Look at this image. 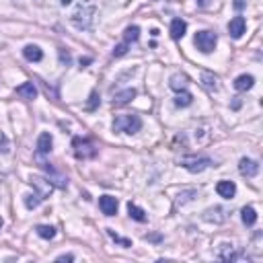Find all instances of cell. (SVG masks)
<instances>
[{
	"label": "cell",
	"instance_id": "1",
	"mask_svg": "<svg viewBox=\"0 0 263 263\" xmlns=\"http://www.w3.org/2000/svg\"><path fill=\"white\" fill-rule=\"evenodd\" d=\"M95 13H97V6H95L91 0H82V2L76 6L74 13H72L70 21H72V25H74L76 29H91Z\"/></svg>",
	"mask_w": 263,
	"mask_h": 263
},
{
	"label": "cell",
	"instance_id": "2",
	"mask_svg": "<svg viewBox=\"0 0 263 263\" xmlns=\"http://www.w3.org/2000/svg\"><path fill=\"white\" fill-rule=\"evenodd\" d=\"M113 128L121 132V134H136V132H140L142 128V120H140V115H134V113H128V115H120V118H115L113 121Z\"/></svg>",
	"mask_w": 263,
	"mask_h": 263
},
{
	"label": "cell",
	"instance_id": "3",
	"mask_svg": "<svg viewBox=\"0 0 263 263\" xmlns=\"http://www.w3.org/2000/svg\"><path fill=\"white\" fill-rule=\"evenodd\" d=\"M216 33H212V31H197L195 33V48L202 51V54H212V51L216 49Z\"/></svg>",
	"mask_w": 263,
	"mask_h": 263
},
{
	"label": "cell",
	"instance_id": "4",
	"mask_svg": "<svg viewBox=\"0 0 263 263\" xmlns=\"http://www.w3.org/2000/svg\"><path fill=\"white\" fill-rule=\"evenodd\" d=\"M210 165H212V159H208V156H185V159H181V167L189 173H202Z\"/></svg>",
	"mask_w": 263,
	"mask_h": 263
},
{
	"label": "cell",
	"instance_id": "5",
	"mask_svg": "<svg viewBox=\"0 0 263 263\" xmlns=\"http://www.w3.org/2000/svg\"><path fill=\"white\" fill-rule=\"evenodd\" d=\"M72 146H74V154L76 159H93L95 154H97V148H95V144L91 140H82V138H74L72 140Z\"/></svg>",
	"mask_w": 263,
	"mask_h": 263
},
{
	"label": "cell",
	"instance_id": "6",
	"mask_svg": "<svg viewBox=\"0 0 263 263\" xmlns=\"http://www.w3.org/2000/svg\"><path fill=\"white\" fill-rule=\"evenodd\" d=\"M31 185L35 187V193H39L41 197H49V193L54 191V183L48 181L44 177H31Z\"/></svg>",
	"mask_w": 263,
	"mask_h": 263
},
{
	"label": "cell",
	"instance_id": "7",
	"mask_svg": "<svg viewBox=\"0 0 263 263\" xmlns=\"http://www.w3.org/2000/svg\"><path fill=\"white\" fill-rule=\"evenodd\" d=\"M245 29H247V21H245L243 17L230 19V23H228V33H230V37L240 39V37L245 35Z\"/></svg>",
	"mask_w": 263,
	"mask_h": 263
},
{
	"label": "cell",
	"instance_id": "8",
	"mask_svg": "<svg viewBox=\"0 0 263 263\" xmlns=\"http://www.w3.org/2000/svg\"><path fill=\"white\" fill-rule=\"evenodd\" d=\"M99 208H101V212H103L105 216H115V214H118L120 204H118V199H115V197L103 195V197L99 199Z\"/></svg>",
	"mask_w": 263,
	"mask_h": 263
},
{
	"label": "cell",
	"instance_id": "9",
	"mask_svg": "<svg viewBox=\"0 0 263 263\" xmlns=\"http://www.w3.org/2000/svg\"><path fill=\"white\" fill-rule=\"evenodd\" d=\"M239 171L243 177H255L259 173V163L253 159H240L239 163Z\"/></svg>",
	"mask_w": 263,
	"mask_h": 263
},
{
	"label": "cell",
	"instance_id": "10",
	"mask_svg": "<svg viewBox=\"0 0 263 263\" xmlns=\"http://www.w3.org/2000/svg\"><path fill=\"white\" fill-rule=\"evenodd\" d=\"M169 87L173 89V91H187V87H189V76L185 74V72H175V74L169 78Z\"/></svg>",
	"mask_w": 263,
	"mask_h": 263
},
{
	"label": "cell",
	"instance_id": "11",
	"mask_svg": "<svg viewBox=\"0 0 263 263\" xmlns=\"http://www.w3.org/2000/svg\"><path fill=\"white\" fill-rule=\"evenodd\" d=\"M216 191H218L220 197L230 199V197H235V193H237V185H235L233 181H218Z\"/></svg>",
	"mask_w": 263,
	"mask_h": 263
},
{
	"label": "cell",
	"instance_id": "12",
	"mask_svg": "<svg viewBox=\"0 0 263 263\" xmlns=\"http://www.w3.org/2000/svg\"><path fill=\"white\" fill-rule=\"evenodd\" d=\"M185 31H187V23L183 19H173L171 21V37L175 41H179L183 35H185Z\"/></svg>",
	"mask_w": 263,
	"mask_h": 263
},
{
	"label": "cell",
	"instance_id": "13",
	"mask_svg": "<svg viewBox=\"0 0 263 263\" xmlns=\"http://www.w3.org/2000/svg\"><path fill=\"white\" fill-rule=\"evenodd\" d=\"M51 146H54V138H51V134H48V132H44L37 138V152L39 154H48L49 150H51Z\"/></svg>",
	"mask_w": 263,
	"mask_h": 263
},
{
	"label": "cell",
	"instance_id": "14",
	"mask_svg": "<svg viewBox=\"0 0 263 263\" xmlns=\"http://www.w3.org/2000/svg\"><path fill=\"white\" fill-rule=\"evenodd\" d=\"M23 56H25V60H29V62H41V58H44V51L39 49V46L29 44V46L23 48Z\"/></svg>",
	"mask_w": 263,
	"mask_h": 263
},
{
	"label": "cell",
	"instance_id": "15",
	"mask_svg": "<svg viewBox=\"0 0 263 263\" xmlns=\"http://www.w3.org/2000/svg\"><path fill=\"white\" fill-rule=\"evenodd\" d=\"M255 85V78L251 76V74H240L237 80H235V89L240 91V93H245V91H251Z\"/></svg>",
	"mask_w": 263,
	"mask_h": 263
},
{
	"label": "cell",
	"instance_id": "16",
	"mask_svg": "<svg viewBox=\"0 0 263 263\" xmlns=\"http://www.w3.org/2000/svg\"><path fill=\"white\" fill-rule=\"evenodd\" d=\"M134 97H136V91H134V89H125V91L118 93V95L113 97V105H115V107H121V105H128Z\"/></svg>",
	"mask_w": 263,
	"mask_h": 263
},
{
	"label": "cell",
	"instance_id": "17",
	"mask_svg": "<svg viewBox=\"0 0 263 263\" xmlns=\"http://www.w3.org/2000/svg\"><path fill=\"white\" fill-rule=\"evenodd\" d=\"M17 95L23 99H35L37 97V89L33 82H23L21 87H17Z\"/></svg>",
	"mask_w": 263,
	"mask_h": 263
},
{
	"label": "cell",
	"instance_id": "18",
	"mask_svg": "<svg viewBox=\"0 0 263 263\" xmlns=\"http://www.w3.org/2000/svg\"><path fill=\"white\" fill-rule=\"evenodd\" d=\"M204 218L208 220V222L220 224V222H224V220H226V214H224L222 208H212V210H208V212L204 214Z\"/></svg>",
	"mask_w": 263,
	"mask_h": 263
},
{
	"label": "cell",
	"instance_id": "19",
	"mask_svg": "<svg viewBox=\"0 0 263 263\" xmlns=\"http://www.w3.org/2000/svg\"><path fill=\"white\" fill-rule=\"evenodd\" d=\"M240 218H243V222L247 226H255L257 222V212H255V208L253 206H245L243 210H240Z\"/></svg>",
	"mask_w": 263,
	"mask_h": 263
},
{
	"label": "cell",
	"instance_id": "20",
	"mask_svg": "<svg viewBox=\"0 0 263 263\" xmlns=\"http://www.w3.org/2000/svg\"><path fill=\"white\" fill-rule=\"evenodd\" d=\"M202 85H204V89H208L210 93H214V91H218V78L214 76V74H210V72H204L202 74Z\"/></svg>",
	"mask_w": 263,
	"mask_h": 263
},
{
	"label": "cell",
	"instance_id": "21",
	"mask_svg": "<svg viewBox=\"0 0 263 263\" xmlns=\"http://www.w3.org/2000/svg\"><path fill=\"white\" fill-rule=\"evenodd\" d=\"M138 39H140V27L132 25V27H128L123 31V41L125 44H136Z\"/></svg>",
	"mask_w": 263,
	"mask_h": 263
},
{
	"label": "cell",
	"instance_id": "22",
	"mask_svg": "<svg viewBox=\"0 0 263 263\" xmlns=\"http://www.w3.org/2000/svg\"><path fill=\"white\" fill-rule=\"evenodd\" d=\"M191 103H193L191 93H187V91H179L177 93V97H175V105H177V107H189Z\"/></svg>",
	"mask_w": 263,
	"mask_h": 263
},
{
	"label": "cell",
	"instance_id": "23",
	"mask_svg": "<svg viewBox=\"0 0 263 263\" xmlns=\"http://www.w3.org/2000/svg\"><path fill=\"white\" fill-rule=\"evenodd\" d=\"M128 214H130V218L136 220V222H146V212L142 208H138V206L128 204Z\"/></svg>",
	"mask_w": 263,
	"mask_h": 263
},
{
	"label": "cell",
	"instance_id": "24",
	"mask_svg": "<svg viewBox=\"0 0 263 263\" xmlns=\"http://www.w3.org/2000/svg\"><path fill=\"white\" fill-rule=\"evenodd\" d=\"M35 230H37V235H39L41 239H46V240H51V239L56 237V228H54V226H48V224H39Z\"/></svg>",
	"mask_w": 263,
	"mask_h": 263
},
{
	"label": "cell",
	"instance_id": "25",
	"mask_svg": "<svg viewBox=\"0 0 263 263\" xmlns=\"http://www.w3.org/2000/svg\"><path fill=\"white\" fill-rule=\"evenodd\" d=\"M41 202H44V197H41L39 193H29V195H25V206H27L29 210L37 208Z\"/></svg>",
	"mask_w": 263,
	"mask_h": 263
},
{
	"label": "cell",
	"instance_id": "26",
	"mask_svg": "<svg viewBox=\"0 0 263 263\" xmlns=\"http://www.w3.org/2000/svg\"><path fill=\"white\" fill-rule=\"evenodd\" d=\"M195 195H197L195 189H189V191L179 193V197H177V206H183V204H187V202H191V199H193Z\"/></svg>",
	"mask_w": 263,
	"mask_h": 263
},
{
	"label": "cell",
	"instance_id": "27",
	"mask_svg": "<svg viewBox=\"0 0 263 263\" xmlns=\"http://www.w3.org/2000/svg\"><path fill=\"white\" fill-rule=\"evenodd\" d=\"M107 235L115 240V243H120V245H123V247H132V240H128V239H121V237H118V235H115L113 233V230L111 228H107Z\"/></svg>",
	"mask_w": 263,
	"mask_h": 263
},
{
	"label": "cell",
	"instance_id": "28",
	"mask_svg": "<svg viewBox=\"0 0 263 263\" xmlns=\"http://www.w3.org/2000/svg\"><path fill=\"white\" fill-rule=\"evenodd\" d=\"M128 46H130V44H125V41H123V44H120L118 48H115V49H113V56H115V58H120V56H123V54H125V51H128Z\"/></svg>",
	"mask_w": 263,
	"mask_h": 263
},
{
	"label": "cell",
	"instance_id": "29",
	"mask_svg": "<svg viewBox=\"0 0 263 263\" xmlns=\"http://www.w3.org/2000/svg\"><path fill=\"white\" fill-rule=\"evenodd\" d=\"M0 152H8V138L2 130H0Z\"/></svg>",
	"mask_w": 263,
	"mask_h": 263
},
{
	"label": "cell",
	"instance_id": "30",
	"mask_svg": "<svg viewBox=\"0 0 263 263\" xmlns=\"http://www.w3.org/2000/svg\"><path fill=\"white\" fill-rule=\"evenodd\" d=\"M60 62H62V64H64V66H70L72 58H70V54H68L66 49H60Z\"/></svg>",
	"mask_w": 263,
	"mask_h": 263
},
{
	"label": "cell",
	"instance_id": "31",
	"mask_svg": "<svg viewBox=\"0 0 263 263\" xmlns=\"http://www.w3.org/2000/svg\"><path fill=\"white\" fill-rule=\"evenodd\" d=\"M72 259H74V255H60V257H56V261H72Z\"/></svg>",
	"mask_w": 263,
	"mask_h": 263
},
{
	"label": "cell",
	"instance_id": "32",
	"mask_svg": "<svg viewBox=\"0 0 263 263\" xmlns=\"http://www.w3.org/2000/svg\"><path fill=\"white\" fill-rule=\"evenodd\" d=\"M91 99H93V101L89 103V109H93L95 105H97V101H99V99H97V93H93V95H91Z\"/></svg>",
	"mask_w": 263,
	"mask_h": 263
},
{
	"label": "cell",
	"instance_id": "33",
	"mask_svg": "<svg viewBox=\"0 0 263 263\" xmlns=\"http://www.w3.org/2000/svg\"><path fill=\"white\" fill-rule=\"evenodd\" d=\"M235 8L237 10H243L245 8V0H235Z\"/></svg>",
	"mask_w": 263,
	"mask_h": 263
},
{
	"label": "cell",
	"instance_id": "34",
	"mask_svg": "<svg viewBox=\"0 0 263 263\" xmlns=\"http://www.w3.org/2000/svg\"><path fill=\"white\" fill-rule=\"evenodd\" d=\"M89 62H91V58H85V60H82V58H80V66H85V64H89Z\"/></svg>",
	"mask_w": 263,
	"mask_h": 263
},
{
	"label": "cell",
	"instance_id": "35",
	"mask_svg": "<svg viewBox=\"0 0 263 263\" xmlns=\"http://www.w3.org/2000/svg\"><path fill=\"white\" fill-rule=\"evenodd\" d=\"M197 4L199 6H208V0H197Z\"/></svg>",
	"mask_w": 263,
	"mask_h": 263
},
{
	"label": "cell",
	"instance_id": "36",
	"mask_svg": "<svg viewBox=\"0 0 263 263\" xmlns=\"http://www.w3.org/2000/svg\"><path fill=\"white\" fill-rule=\"evenodd\" d=\"M60 2H62V6H68V4L72 2V0H60Z\"/></svg>",
	"mask_w": 263,
	"mask_h": 263
},
{
	"label": "cell",
	"instance_id": "37",
	"mask_svg": "<svg viewBox=\"0 0 263 263\" xmlns=\"http://www.w3.org/2000/svg\"><path fill=\"white\" fill-rule=\"evenodd\" d=\"M2 224H4V222H2V218H0V230H2Z\"/></svg>",
	"mask_w": 263,
	"mask_h": 263
}]
</instances>
